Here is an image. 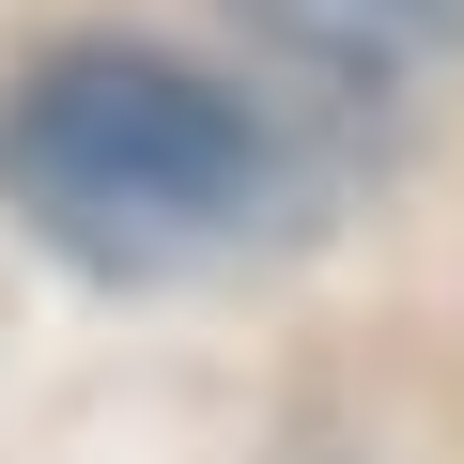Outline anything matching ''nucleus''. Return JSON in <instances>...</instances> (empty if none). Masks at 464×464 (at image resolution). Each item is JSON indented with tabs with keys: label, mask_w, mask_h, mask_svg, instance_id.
<instances>
[{
	"label": "nucleus",
	"mask_w": 464,
	"mask_h": 464,
	"mask_svg": "<svg viewBox=\"0 0 464 464\" xmlns=\"http://www.w3.org/2000/svg\"><path fill=\"white\" fill-rule=\"evenodd\" d=\"M0 201L93 279H170L279 201V140L248 93L155 47H47L0 93Z\"/></svg>",
	"instance_id": "nucleus-1"
},
{
	"label": "nucleus",
	"mask_w": 464,
	"mask_h": 464,
	"mask_svg": "<svg viewBox=\"0 0 464 464\" xmlns=\"http://www.w3.org/2000/svg\"><path fill=\"white\" fill-rule=\"evenodd\" d=\"M232 16L295 63H325V78H387L418 47H464V0H232Z\"/></svg>",
	"instance_id": "nucleus-2"
}]
</instances>
